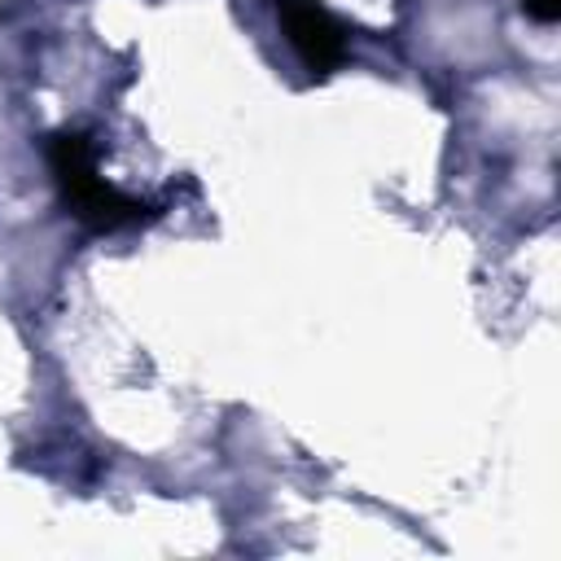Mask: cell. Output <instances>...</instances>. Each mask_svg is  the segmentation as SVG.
<instances>
[{
  "label": "cell",
  "instance_id": "1",
  "mask_svg": "<svg viewBox=\"0 0 561 561\" xmlns=\"http://www.w3.org/2000/svg\"><path fill=\"white\" fill-rule=\"evenodd\" d=\"M48 167H53V180H57L70 215L96 232H114V228L149 215V202L140 193H127L118 180H110L101 171L96 140L83 131H57L48 140Z\"/></svg>",
  "mask_w": 561,
  "mask_h": 561
},
{
  "label": "cell",
  "instance_id": "2",
  "mask_svg": "<svg viewBox=\"0 0 561 561\" xmlns=\"http://www.w3.org/2000/svg\"><path fill=\"white\" fill-rule=\"evenodd\" d=\"M276 18L307 70L329 75L346 61V22L320 0H276Z\"/></svg>",
  "mask_w": 561,
  "mask_h": 561
},
{
  "label": "cell",
  "instance_id": "3",
  "mask_svg": "<svg viewBox=\"0 0 561 561\" xmlns=\"http://www.w3.org/2000/svg\"><path fill=\"white\" fill-rule=\"evenodd\" d=\"M522 13L539 26H552L561 18V0H522Z\"/></svg>",
  "mask_w": 561,
  "mask_h": 561
}]
</instances>
